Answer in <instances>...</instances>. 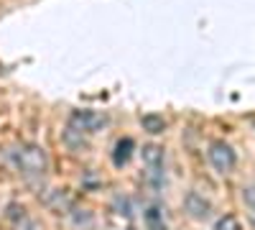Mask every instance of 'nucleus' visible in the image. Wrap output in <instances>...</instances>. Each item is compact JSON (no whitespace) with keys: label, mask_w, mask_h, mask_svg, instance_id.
Segmentation results:
<instances>
[{"label":"nucleus","mask_w":255,"mask_h":230,"mask_svg":"<svg viewBox=\"0 0 255 230\" xmlns=\"http://www.w3.org/2000/svg\"><path fill=\"white\" fill-rule=\"evenodd\" d=\"M140 159H143V169H145V182L153 187H161V182H163V149L156 143H148V146H143Z\"/></svg>","instance_id":"obj_2"},{"label":"nucleus","mask_w":255,"mask_h":230,"mask_svg":"<svg viewBox=\"0 0 255 230\" xmlns=\"http://www.w3.org/2000/svg\"><path fill=\"white\" fill-rule=\"evenodd\" d=\"M184 210L194 218V220H204V218L209 215L212 207H209V202H207L199 192H189L186 200H184Z\"/></svg>","instance_id":"obj_6"},{"label":"nucleus","mask_w":255,"mask_h":230,"mask_svg":"<svg viewBox=\"0 0 255 230\" xmlns=\"http://www.w3.org/2000/svg\"><path fill=\"white\" fill-rule=\"evenodd\" d=\"M209 161H212V166H215L220 174H227V172L235 169L238 156H235V151H232L230 143L215 141V143H209Z\"/></svg>","instance_id":"obj_4"},{"label":"nucleus","mask_w":255,"mask_h":230,"mask_svg":"<svg viewBox=\"0 0 255 230\" xmlns=\"http://www.w3.org/2000/svg\"><path fill=\"white\" fill-rule=\"evenodd\" d=\"M133 149H135L133 138H120L115 143V151H113V164L115 166H125L128 161H130V156H133Z\"/></svg>","instance_id":"obj_7"},{"label":"nucleus","mask_w":255,"mask_h":230,"mask_svg":"<svg viewBox=\"0 0 255 230\" xmlns=\"http://www.w3.org/2000/svg\"><path fill=\"white\" fill-rule=\"evenodd\" d=\"M243 200H245L248 210H250V223L255 225V187H245V190H243Z\"/></svg>","instance_id":"obj_11"},{"label":"nucleus","mask_w":255,"mask_h":230,"mask_svg":"<svg viewBox=\"0 0 255 230\" xmlns=\"http://www.w3.org/2000/svg\"><path fill=\"white\" fill-rule=\"evenodd\" d=\"M8 220L13 223V230H41L38 223L26 213V207L18 205V202L8 205Z\"/></svg>","instance_id":"obj_5"},{"label":"nucleus","mask_w":255,"mask_h":230,"mask_svg":"<svg viewBox=\"0 0 255 230\" xmlns=\"http://www.w3.org/2000/svg\"><path fill=\"white\" fill-rule=\"evenodd\" d=\"M145 220H148V228H151V230H166L163 218L158 215V207H151V210L145 213Z\"/></svg>","instance_id":"obj_9"},{"label":"nucleus","mask_w":255,"mask_h":230,"mask_svg":"<svg viewBox=\"0 0 255 230\" xmlns=\"http://www.w3.org/2000/svg\"><path fill=\"white\" fill-rule=\"evenodd\" d=\"M0 72H3V64H0Z\"/></svg>","instance_id":"obj_12"},{"label":"nucleus","mask_w":255,"mask_h":230,"mask_svg":"<svg viewBox=\"0 0 255 230\" xmlns=\"http://www.w3.org/2000/svg\"><path fill=\"white\" fill-rule=\"evenodd\" d=\"M140 125H143V131H148V133H163L166 131V118L163 115H158V113H148V115H143L140 118Z\"/></svg>","instance_id":"obj_8"},{"label":"nucleus","mask_w":255,"mask_h":230,"mask_svg":"<svg viewBox=\"0 0 255 230\" xmlns=\"http://www.w3.org/2000/svg\"><path fill=\"white\" fill-rule=\"evenodd\" d=\"M105 125H108V115L97 113V110H74L69 115V128L82 136H92V133L102 131Z\"/></svg>","instance_id":"obj_3"},{"label":"nucleus","mask_w":255,"mask_h":230,"mask_svg":"<svg viewBox=\"0 0 255 230\" xmlns=\"http://www.w3.org/2000/svg\"><path fill=\"white\" fill-rule=\"evenodd\" d=\"M215 230H243V228H240V220L235 215H225V218L217 220Z\"/></svg>","instance_id":"obj_10"},{"label":"nucleus","mask_w":255,"mask_h":230,"mask_svg":"<svg viewBox=\"0 0 255 230\" xmlns=\"http://www.w3.org/2000/svg\"><path fill=\"white\" fill-rule=\"evenodd\" d=\"M10 159L18 166V172L23 174L28 182H36V179H44L46 177L49 159H46V151L41 149V146L23 143V146H18V149L10 151Z\"/></svg>","instance_id":"obj_1"}]
</instances>
